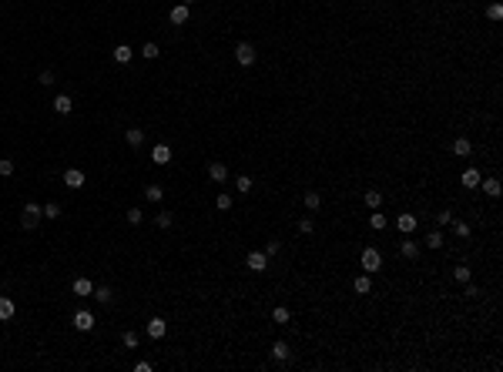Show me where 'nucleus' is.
<instances>
[{
	"instance_id": "f257e3e1",
	"label": "nucleus",
	"mask_w": 503,
	"mask_h": 372,
	"mask_svg": "<svg viewBox=\"0 0 503 372\" xmlns=\"http://www.w3.org/2000/svg\"><path fill=\"white\" fill-rule=\"evenodd\" d=\"M359 262H362V272H366V275H376V272L382 268V255H379V248H366Z\"/></svg>"
},
{
	"instance_id": "f03ea898",
	"label": "nucleus",
	"mask_w": 503,
	"mask_h": 372,
	"mask_svg": "<svg viewBox=\"0 0 503 372\" xmlns=\"http://www.w3.org/2000/svg\"><path fill=\"white\" fill-rule=\"evenodd\" d=\"M44 218V212H41V204H34V202H27L24 204V212H21V225L24 228H34L37 222Z\"/></svg>"
},
{
	"instance_id": "7ed1b4c3",
	"label": "nucleus",
	"mask_w": 503,
	"mask_h": 372,
	"mask_svg": "<svg viewBox=\"0 0 503 372\" xmlns=\"http://www.w3.org/2000/svg\"><path fill=\"white\" fill-rule=\"evenodd\" d=\"M245 268H248V272H265V268H268V255H265V252H248Z\"/></svg>"
},
{
	"instance_id": "20e7f679",
	"label": "nucleus",
	"mask_w": 503,
	"mask_h": 372,
	"mask_svg": "<svg viewBox=\"0 0 503 372\" xmlns=\"http://www.w3.org/2000/svg\"><path fill=\"white\" fill-rule=\"evenodd\" d=\"M74 328H78V332H91V328H94V312L78 308V312H74Z\"/></svg>"
},
{
	"instance_id": "39448f33",
	"label": "nucleus",
	"mask_w": 503,
	"mask_h": 372,
	"mask_svg": "<svg viewBox=\"0 0 503 372\" xmlns=\"http://www.w3.org/2000/svg\"><path fill=\"white\" fill-rule=\"evenodd\" d=\"M235 60H238L242 68L255 64V47H252V44H238V47H235Z\"/></svg>"
},
{
	"instance_id": "423d86ee",
	"label": "nucleus",
	"mask_w": 503,
	"mask_h": 372,
	"mask_svg": "<svg viewBox=\"0 0 503 372\" xmlns=\"http://www.w3.org/2000/svg\"><path fill=\"white\" fill-rule=\"evenodd\" d=\"M416 225H419V218H416V214H399V218H396V228H399V235H413Z\"/></svg>"
},
{
	"instance_id": "0eeeda50",
	"label": "nucleus",
	"mask_w": 503,
	"mask_h": 372,
	"mask_svg": "<svg viewBox=\"0 0 503 372\" xmlns=\"http://www.w3.org/2000/svg\"><path fill=\"white\" fill-rule=\"evenodd\" d=\"M84 181H88V178H84V171H81V168H67L64 171V184H67V188H84Z\"/></svg>"
},
{
	"instance_id": "6e6552de",
	"label": "nucleus",
	"mask_w": 503,
	"mask_h": 372,
	"mask_svg": "<svg viewBox=\"0 0 503 372\" xmlns=\"http://www.w3.org/2000/svg\"><path fill=\"white\" fill-rule=\"evenodd\" d=\"M165 332H168V322H165V318H161V316L148 318V336H151V338H161V336H165Z\"/></svg>"
},
{
	"instance_id": "1a4fd4ad",
	"label": "nucleus",
	"mask_w": 503,
	"mask_h": 372,
	"mask_svg": "<svg viewBox=\"0 0 503 372\" xmlns=\"http://www.w3.org/2000/svg\"><path fill=\"white\" fill-rule=\"evenodd\" d=\"M208 178H212L215 184H222V181L228 178V168H225V161H212V164H208Z\"/></svg>"
},
{
	"instance_id": "9d476101",
	"label": "nucleus",
	"mask_w": 503,
	"mask_h": 372,
	"mask_svg": "<svg viewBox=\"0 0 503 372\" xmlns=\"http://www.w3.org/2000/svg\"><path fill=\"white\" fill-rule=\"evenodd\" d=\"M151 161H155V164H168V161H171V148H168V144H155V148H151Z\"/></svg>"
},
{
	"instance_id": "9b49d317",
	"label": "nucleus",
	"mask_w": 503,
	"mask_h": 372,
	"mask_svg": "<svg viewBox=\"0 0 503 372\" xmlns=\"http://www.w3.org/2000/svg\"><path fill=\"white\" fill-rule=\"evenodd\" d=\"M168 17H171V24H175V27L188 24V4H178V7H171V14H168Z\"/></svg>"
},
{
	"instance_id": "f8f14e48",
	"label": "nucleus",
	"mask_w": 503,
	"mask_h": 372,
	"mask_svg": "<svg viewBox=\"0 0 503 372\" xmlns=\"http://www.w3.org/2000/svg\"><path fill=\"white\" fill-rule=\"evenodd\" d=\"M14 312H17V305H14V298H7V295H0V322H7V318H14Z\"/></svg>"
},
{
	"instance_id": "ddd939ff",
	"label": "nucleus",
	"mask_w": 503,
	"mask_h": 372,
	"mask_svg": "<svg viewBox=\"0 0 503 372\" xmlns=\"http://www.w3.org/2000/svg\"><path fill=\"white\" fill-rule=\"evenodd\" d=\"M459 181H463V188H480V181H483V178H480V171H476V168H466Z\"/></svg>"
},
{
	"instance_id": "4468645a",
	"label": "nucleus",
	"mask_w": 503,
	"mask_h": 372,
	"mask_svg": "<svg viewBox=\"0 0 503 372\" xmlns=\"http://www.w3.org/2000/svg\"><path fill=\"white\" fill-rule=\"evenodd\" d=\"M71 288H74V295H81V298L94 292V285H91V278H84V275H81V278H74V285H71Z\"/></svg>"
},
{
	"instance_id": "2eb2a0df",
	"label": "nucleus",
	"mask_w": 503,
	"mask_h": 372,
	"mask_svg": "<svg viewBox=\"0 0 503 372\" xmlns=\"http://www.w3.org/2000/svg\"><path fill=\"white\" fill-rule=\"evenodd\" d=\"M54 111L57 114H71V111H74V101H71L67 94H57V98H54Z\"/></svg>"
},
{
	"instance_id": "dca6fc26",
	"label": "nucleus",
	"mask_w": 503,
	"mask_h": 372,
	"mask_svg": "<svg viewBox=\"0 0 503 372\" xmlns=\"http://www.w3.org/2000/svg\"><path fill=\"white\" fill-rule=\"evenodd\" d=\"M352 288H356V295H369V292H372L369 275H356V278H352Z\"/></svg>"
},
{
	"instance_id": "f3484780",
	"label": "nucleus",
	"mask_w": 503,
	"mask_h": 372,
	"mask_svg": "<svg viewBox=\"0 0 503 372\" xmlns=\"http://www.w3.org/2000/svg\"><path fill=\"white\" fill-rule=\"evenodd\" d=\"M469 151H473L469 138H456V141H453V154H456V158H466Z\"/></svg>"
},
{
	"instance_id": "a211bd4d",
	"label": "nucleus",
	"mask_w": 503,
	"mask_h": 372,
	"mask_svg": "<svg viewBox=\"0 0 503 372\" xmlns=\"http://www.w3.org/2000/svg\"><path fill=\"white\" fill-rule=\"evenodd\" d=\"M124 141H128L131 148H138L141 141H145V131H141V128H128V131H124Z\"/></svg>"
},
{
	"instance_id": "6ab92c4d",
	"label": "nucleus",
	"mask_w": 503,
	"mask_h": 372,
	"mask_svg": "<svg viewBox=\"0 0 503 372\" xmlns=\"http://www.w3.org/2000/svg\"><path fill=\"white\" fill-rule=\"evenodd\" d=\"M289 318H292V312L285 308V305H279V308H272V322H275V326H289Z\"/></svg>"
},
{
	"instance_id": "aec40b11",
	"label": "nucleus",
	"mask_w": 503,
	"mask_h": 372,
	"mask_svg": "<svg viewBox=\"0 0 503 372\" xmlns=\"http://www.w3.org/2000/svg\"><path fill=\"white\" fill-rule=\"evenodd\" d=\"M131 57H134V50H131L128 44H118V47H114V60H118V64H128Z\"/></svg>"
},
{
	"instance_id": "412c9836",
	"label": "nucleus",
	"mask_w": 503,
	"mask_h": 372,
	"mask_svg": "<svg viewBox=\"0 0 503 372\" xmlns=\"http://www.w3.org/2000/svg\"><path fill=\"white\" fill-rule=\"evenodd\" d=\"M369 228H372V232H382V228H386V214H379V208H372V214H369Z\"/></svg>"
},
{
	"instance_id": "4be33fe9",
	"label": "nucleus",
	"mask_w": 503,
	"mask_h": 372,
	"mask_svg": "<svg viewBox=\"0 0 503 372\" xmlns=\"http://www.w3.org/2000/svg\"><path fill=\"white\" fill-rule=\"evenodd\" d=\"M480 184H483V192L490 194V198H500V181L496 178H486V181H480Z\"/></svg>"
},
{
	"instance_id": "5701e85b",
	"label": "nucleus",
	"mask_w": 503,
	"mask_h": 372,
	"mask_svg": "<svg viewBox=\"0 0 503 372\" xmlns=\"http://www.w3.org/2000/svg\"><path fill=\"white\" fill-rule=\"evenodd\" d=\"M145 198H148V202H161V198H165V188H161V184H148Z\"/></svg>"
},
{
	"instance_id": "b1692460",
	"label": "nucleus",
	"mask_w": 503,
	"mask_h": 372,
	"mask_svg": "<svg viewBox=\"0 0 503 372\" xmlns=\"http://www.w3.org/2000/svg\"><path fill=\"white\" fill-rule=\"evenodd\" d=\"M305 208H309V212H319V208H322V194L309 192V194H305Z\"/></svg>"
},
{
	"instance_id": "393cba45",
	"label": "nucleus",
	"mask_w": 503,
	"mask_h": 372,
	"mask_svg": "<svg viewBox=\"0 0 503 372\" xmlns=\"http://www.w3.org/2000/svg\"><path fill=\"white\" fill-rule=\"evenodd\" d=\"M362 202H366V204H369V208H379V204H382V194H379V192H376V188H369V192H366V194H362Z\"/></svg>"
},
{
	"instance_id": "a878e982",
	"label": "nucleus",
	"mask_w": 503,
	"mask_h": 372,
	"mask_svg": "<svg viewBox=\"0 0 503 372\" xmlns=\"http://www.w3.org/2000/svg\"><path fill=\"white\" fill-rule=\"evenodd\" d=\"M402 255H406V258H419V245H416V242H402Z\"/></svg>"
},
{
	"instance_id": "bb28decb",
	"label": "nucleus",
	"mask_w": 503,
	"mask_h": 372,
	"mask_svg": "<svg viewBox=\"0 0 503 372\" xmlns=\"http://www.w3.org/2000/svg\"><path fill=\"white\" fill-rule=\"evenodd\" d=\"M235 188H238L242 194H248L252 192V178H248V174H238V178H235Z\"/></svg>"
},
{
	"instance_id": "cd10ccee",
	"label": "nucleus",
	"mask_w": 503,
	"mask_h": 372,
	"mask_svg": "<svg viewBox=\"0 0 503 372\" xmlns=\"http://www.w3.org/2000/svg\"><path fill=\"white\" fill-rule=\"evenodd\" d=\"M272 356H275L279 362H285L289 359V346H285V342H275V346H272Z\"/></svg>"
},
{
	"instance_id": "c85d7f7f",
	"label": "nucleus",
	"mask_w": 503,
	"mask_h": 372,
	"mask_svg": "<svg viewBox=\"0 0 503 372\" xmlns=\"http://www.w3.org/2000/svg\"><path fill=\"white\" fill-rule=\"evenodd\" d=\"M158 54H161V50H158V44H155V40H148V44L141 47V57H148V60H155Z\"/></svg>"
},
{
	"instance_id": "c756f323",
	"label": "nucleus",
	"mask_w": 503,
	"mask_h": 372,
	"mask_svg": "<svg viewBox=\"0 0 503 372\" xmlns=\"http://www.w3.org/2000/svg\"><path fill=\"white\" fill-rule=\"evenodd\" d=\"M124 218H128V225H141V222H145V212H141V208H131Z\"/></svg>"
},
{
	"instance_id": "7c9ffc66",
	"label": "nucleus",
	"mask_w": 503,
	"mask_h": 372,
	"mask_svg": "<svg viewBox=\"0 0 503 372\" xmlns=\"http://www.w3.org/2000/svg\"><path fill=\"white\" fill-rule=\"evenodd\" d=\"M215 204H218V212H228V208H232V194H218V198H215Z\"/></svg>"
},
{
	"instance_id": "2f4dec72",
	"label": "nucleus",
	"mask_w": 503,
	"mask_h": 372,
	"mask_svg": "<svg viewBox=\"0 0 503 372\" xmlns=\"http://www.w3.org/2000/svg\"><path fill=\"white\" fill-rule=\"evenodd\" d=\"M91 295H94V298H98L101 305H108V302H111V288H94Z\"/></svg>"
},
{
	"instance_id": "473e14b6",
	"label": "nucleus",
	"mask_w": 503,
	"mask_h": 372,
	"mask_svg": "<svg viewBox=\"0 0 503 372\" xmlns=\"http://www.w3.org/2000/svg\"><path fill=\"white\" fill-rule=\"evenodd\" d=\"M426 245H429V248H443V232H429Z\"/></svg>"
},
{
	"instance_id": "72a5a7b5",
	"label": "nucleus",
	"mask_w": 503,
	"mask_h": 372,
	"mask_svg": "<svg viewBox=\"0 0 503 372\" xmlns=\"http://www.w3.org/2000/svg\"><path fill=\"white\" fill-rule=\"evenodd\" d=\"M453 278H456V282H469V268L466 265H456V268H453Z\"/></svg>"
},
{
	"instance_id": "f704fd0d",
	"label": "nucleus",
	"mask_w": 503,
	"mask_h": 372,
	"mask_svg": "<svg viewBox=\"0 0 503 372\" xmlns=\"http://www.w3.org/2000/svg\"><path fill=\"white\" fill-rule=\"evenodd\" d=\"M155 225H158V228H171V214H168V212H158V214H155Z\"/></svg>"
},
{
	"instance_id": "c9c22d12",
	"label": "nucleus",
	"mask_w": 503,
	"mask_h": 372,
	"mask_svg": "<svg viewBox=\"0 0 503 372\" xmlns=\"http://www.w3.org/2000/svg\"><path fill=\"white\" fill-rule=\"evenodd\" d=\"M11 174H14V161L4 158V161H0V178H11Z\"/></svg>"
},
{
	"instance_id": "e433bc0d",
	"label": "nucleus",
	"mask_w": 503,
	"mask_h": 372,
	"mask_svg": "<svg viewBox=\"0 0 503 372\" xmlns=\"http://www.w3.org/2000/svg\"><path fill=\"white\" fill-rule=\"evenodd\" d=\"M121 342L128 346V349H138V332H124V336H121Z\"/></svg>"
},
{
	"instance_id": "4c0bfd02",
	"label": "nucleus",
	"mask_w": 503,
	"mask_h": 372,
	"mask_svg": "<svg viewBox=\"0 0 503 372\" xmlns=\"http://www.w3.org/2000/svg\"><path fill=\"white\" fill-rule=\"evenodd\" d=\"M486 17H490V20H500V17H503V7H500V4H490V7H486Z\"/></svg>"
},
{
	"instance_id": "58836bf2",
	"label": "nucleus",
	"mask_w": 503,
	"mask_h": 372,
	"mask_svg": "<svg viewBox=\"0 0 503 372\" xmlns=\"http://www.w3.org/2000/svg\"><path fill=\"white\" fill-rule=\"evenodd\" d=\"M41 212H44V218H57V214H61V204H54V202H51V204H44Z\"/></svg>"
},
{
	"instance_id": "ea45409f",
	"label": "nucleus",
	"mask_w": 503,
	"mask_h": 372,
	"mask_svg": "<svg viewBox=\"0 0 503 372\" xmlns=\"http://www.w3.org/2000/svg\"><path fill=\"white\" fill-rule=\"evenodd\" d=\"M449 225H453V232H456L459 238H466V235H469V225H466V222H449Z\"/></svg>"
},
{
	"instance_id": "a19ab883",
	"label": "nucleus",
	"mask_w": 503,
	"mask_h": 372,
	"mask_svg": "<svg viewBox=\"0 0 503 372\" xmlns=\"http://www.w3.org/2000/svg\"><path fill=\"white\" fill-rule=\"evenodd\" d=\"M312 218H302V222H299V232H302V235H312Z\"/></svg>"
},
{
	"instance_id": "79ce46f5",
	"label": "nucleus",
	"mask_w": 503,
	"mask_h": 372,
	"mask_svg": "<svg viewBox=\"0 0 503 372\" xmlns=\"http://www.w3.org/2000/svg\"><path fill=\"white\" fill-rule=\"evenodd\" d=\"M37 80H41L44 88H51V84H54V70H41V78H37Z\"/></svg>"
},
{
	"instance_id": "37998d69",
	"label": "nucleus",
	"mask_w": 503,
	"mask_h": 372,
	"mask_svg": "<svg viewBox=\"0 0 503 372\" xmlns=\"http://www.w3.org/2000/svg\"><path fill=\"white\" fill-rule=\"evenodd\" d=\"M436 222H439V225H449V222H453V212H439V214H436Z\"/></svg>"
},
{
	"instance_id": "c03bdc74",
	"label": "nucleus",
	"mask_w": 503,
	"mask_h": 372,
	"mask_svg": "<svg viewBox=\"0 0 503 372\" xmlns=\"http://www.w3.org/2000/svg\"><path fill=\"white\" fill-rule=\"evenodd\" d=\"M279 242H268V245H265V255H268V258H272V255H279Z\"/></svg>"
},
{
	"instance_id": "a18cd8bd",
	"label": "nucleus",
	"mask_w": 503,
	"mask_h": 372,
	"mask_svg": "<svg viewBox=\"0 0 503 372\" xmlns=\"http://www.w3.org/2000/svg\"><path fill=\"white\" fill-rule=\"evenodd\" d=\"M151 369H155L151 362H138V366H134V372H151Z\"/></svg>"
},
{
	"instance_id": "49530a36",
	"label": "nucleus",
	"mask_w": 503,
	"mask_h": 372,
	"mask_svg": "<svg viewBox=\"0 0 503 372\" xmlns=\"http://www.w3.org/2000/svg\"><path fill=\"white\" fill-rule=\"evenodd\" d=\"M181 4H195V0H181Z\"/></svg>"
}]
</instances>
